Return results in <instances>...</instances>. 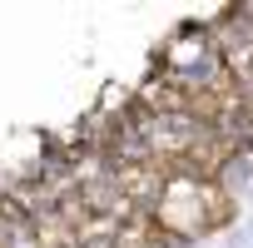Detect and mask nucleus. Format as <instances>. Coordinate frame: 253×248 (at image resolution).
<instances>
[{"label":"nucleus","mask_w":253,"mask_h":248,"mask_svg":"<svg viewBox=\"0 0 253 248\" xmlns=\"http://www.w3.org/2000/svg\"><path fill=\"white\" fill-rule=\"evenodd\" d=\"M209 184H213L218 194H228V199L248 194V189H253V154H223V164L213 169Z\"/></svg>","instance_id":"f257e3e1"}]
</instances>
